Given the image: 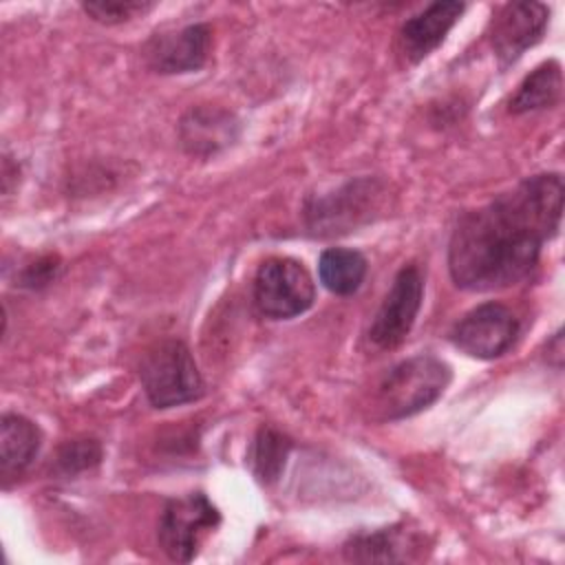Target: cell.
Wrapping results in <instances>:
<instances>
[{
    "label": "cell",
    "instance_id": "cell-1",
    "mask_svg": "<svg viewBox=\"0 0 565 565\" xmlns=\"http://www.w3.org/2000/svg\"><path fill=\"white\" fill-rule=\"evenodd\" d=\"M563 216V177L543 172L523 179L490 203L466 212L448 243V271L466 291L512 287L536 267L543 243Z\"/></svg>",
    "mask_w": 565,
    "mask_h": 565
},
{
    "label": "cell",
    "instance_id": "cell-2",
    "mask_svg": "<svg viewBox=\"0 0 565 565\" xmlns=\"http://www.w3.org/2000/svg\"><path fill=\"white\" fill-rule=\"evenodd\" d=\"M452 380L450 366L430 353H417L384 373L375 391L382 419H404L433 406Z\"/></svg>",
    "mask_w": 565,
    "mask_h": 565
},
{
    "label": "cell",
    "instance_id": "cell-3",
    "mask_svg": "<svg viewBox=\"0 0 565 565\" xmlns=\"http://www.w3.org/2000/svg\"><path fill=\"white\" fill-rule=\"evenodd\" d=\"M139 380L154 408H172L194 402L205 384L185 342L166 338L150 347L139 366Z\"/></svg>",
    "mask_w": 565,
    "mask_h": 565
},
{
    "label": "cell",
    "instance_id": "cell-4",
    "mask_svg": "<svg viewBox=\"0 0 565 565\" xmlns=\"http://www.w3.org/2000/svg\"><path fill=\"white\" fill-rule=\"evenodd\" d=\"M252 296L263 316L287 320L305 313L313 305L316 285L300 260L271 256L258 265Z\"/></svg>",
    "mask_w": 565,
    "mask_h": 565
},
{
    "label": "cell",
    "instance_id": "cell-5",
    "mask_svg": "<svg viewBox=\"0 0 565 565\" xmlns=\"http://www.w3.org/2000/svg\"><path fill=\"white\" fill-rule=\"evenodd\" d=\"M221 523L216 505L203 492L170 499L159 516L157 539L170 561L190 563L205 534Z\"/></svg>",
    "mask_w": 565,
    "mask_h": 565
},
{
    "label": "cell",
    "instance_id": "cell-6",
    "mask_svg": "<svg viewBox=\"0 0 565 565\" xmlns=\"http://www.w3.org/2000/svg\"><path fill=\"white\" fill-rule=\"evenodd\" d=\"M382 194V185L375 179L362 177L344 183L335 192L313 199L307 205V225L318 236H333L355 230L360 223L371 218Z\"/></svg>",
    "mask_w": 565,
    "mask_h": 565
},
{
    "label": "cell",
    "instance_id": "cell-7",
    "mask_svg": "<svg viewBox=\"0 0 565 565\" xmlns=\"http://www.w3.org/2000/svg\"><path fill=\"white\" fill-rule=\"evenodd\" d=\"M424 298V276L417 265H404L369 327V340L377 349H395L411 333Z\"/></svg>",
    "mask_w": 565,
    "mask_h": 565
},
{
    "label": "cell",
    "instance_id": "cell-8",
    "mask_svg": "<svg viewBox=\"0 0 565 565\" xmlns=\"http://www.w3.org/2000/svg\"><path fill=\"white\" fill-rule=\"evenodd\" d=\"M519 335V320L501 302H483L470 309L450 331V342L470 358H501Z\"/></svg>",
    "mask_w": 565,
    "mask_h": 565
},
{
    "label": "cell",
    "instance_id": "cell-9",
    "mask_svg": "<svg viewBox=\"0 0 565 565\" xmlns=\"http://www.w3.org/2000/svg\"><path fill=\"white\" fill-rule=\"evenodd\" d=\"M550 22L543 2H508L490 20V46L501 68L512 66L527 49L541 42Z\"/></svg>",
    "mask_w": 565,
    "mask_h": 565
},
{
    "label": "cell",
    "instance_id": "cell-10",
    "mask_svg": "<svg viewBox=\"0 0 565 565\" xmlns=\"http://www.w3.org/2000/svg\"><path fill=\"white\" fill-rule=\"evenodd\" d=\"M212 31L203 22L185 24L181 29L154 33L146 46L143 57L154 73L174 75L199 71L210 55Z\"/></svg>",
    "mask_w": 565,
    "mask_h": 565
},
{
    "label": "cell",
    "instance_id": "cell-11",
    "mask_svg": "<svg viewBox=\"0 0 565 565\" xmlns=\"http://www.w3.org/2000/svg\"><path fill=\"white\" fill-rule=\"evenodd\" d=\"M466 11L463 2H433L417 15L408 18L397 33V51L408 64L428 57Z\"/></svg>",
    "mask_w": 565,
    "mask_h": 565
},
{
    "label": "cell",
    "instance_id": "cell-12",
    "mask_svg": "<svg viewBox=\"0 0 565 565\" xmlns=\"http://www.w3.org/2000/svg\"><path fill=\"white\" fill-rule=\"evenodd\" d=\"M238 137V119L218 106H194L179 124V139L188 154L192 157H214L225 150Z\"/></svg>",
    "mask_w": 565,
    "mask_h": 565
},
{
    "label": "cell",
    "instance_id": "cell-13",
    "mask_svg": "<svg viewBox=\"0 0 565 565\" xmlns=\"http://www.w3.org/2000/svg\"><path fill=\"white\" fill-rule=\"evenodd\" d=\"M424 547V536L404 525L358 532L349 536L342 552L353 563H399L413 561Z\"/></svg>",
    "mask_w": 565,
    "mask_h": 565
},
{
    "label": "cell",
    "instance_id": "cell-14",
    "mask_svg": "<svg viewBox=\"0 0 565 565\" xmlns=\"http://www.w3.org/2000/svg\"><path fill=\"white\" fill-rule=\"evenodd\" d=\"M42 446L40 428L24 415L4 413L0 419V470L2 477L24 472Z\"/></svg>",
    "mask_w": 565,
    "mask_h": 565
},
{
    "label": "cell",
    "instance_id": "cell-15",
    "mask_svg": "<svg viewBox=\"0 0 565 565\" xmlns=\"http://www.w3.org/2000/svg\"><path fill=\"white\" fill-rule=\"evenodd\" d=\"M563 93V73L561 64L556 60L543 62L536 66L516 88V93L510 97L508 110L512 115H523L541 108H552L561 102Z\"/></svg>",
    "mask_w": 565,
    "mask_h": 565
},
{
    "label": "cell",
    "instance_id": "cell-16",
    "mask_svg": "<svg viewBox=\"0 0 565 565\" xmlns=\"http://www.w3.org/2000/svg\"><path fill=\"white\" fill-rule=\"evenodd\" d=\"M320 282L335 296L355 294L366 276V258L358 249L329 247L318 260Z\"/></svg>",
    "mask_w": 565,
    "mask_h": 565
},
{
    "label": "cell",
    "instance_id": "cell-17",
    "mask_svg": "<svg viewBox=\"0 0 565 565\" xmlns=\"http://www.w3.org/2000/svg\"><path fill=\"white\" fill-rule=\"evenodd\" d=\"M291 439L274 426H260L252 444V470L260 483H274L287 461Z\"/></svg>",
    "mask_w": 565,
    "mask_h": 565
},
{
    "label": "cell",
    "instance_id": "cell-18",
    "mask_svg": "<svg viewBox=\"0 0 565 565\" xmlns=\"http://www.w3.org/2000/svg\"><path fill=\"white\" fill-rule=\"evenodd\" d=\"M102 461V444L93 437L66 441L55 457V470L64 477H75L84 470L95 468Z\"/></svg>",
    "mask_w": 565,
    "mask_h": 565
},
{
    "label": "cell",
    "instance_id": "cell-19",
    "mask_svg": "<svg viewBox=\"0 0 565 565\" xmlns=\"http://www.w3.org/2000/svg\"><path fill=\"white\" fill-rule=\"evenodd\" d=\"M82 9L102 24H119L128 22L135 15H143L152 9L150 2H135V0H97V2H84Z\"/></svg>",
    "mask_w": 565,
    "mask_h": 565
},
{
    "label": "cell",
    "instance_id": "cell-20",
    "mask_svg": "<svg viewBox=\"0 0 565 565\" xmlns=\"http://www.w3.org/2000/svg\"><path fill=\"white\" fill-rule=\"evenodd\" d=\"M57 269H60V260L53 258V256H49V258H44V260H38V263H33V265H29L26 271H24V276H22V282H24L26 287L46 285V282H51V278H55V271H57Z\"/></svg>",
    "mask_w": 565,
    "mask_h": 565
}]
</instances>
